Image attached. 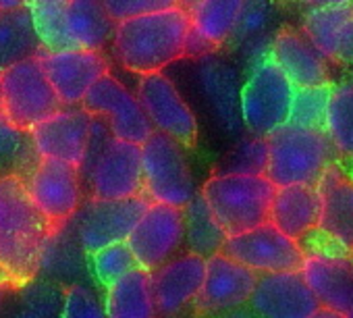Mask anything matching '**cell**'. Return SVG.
Returning a JSON list of instances; mask_svg holds the SVG:
<instances>
[{
	"instance_id": "cell-15",
	"label": "cell",
	"mask_w": 353,
	"mask_h": 318,
	"mask_svg": "<svg viewBox=\"0 0 353 318\" xmlns=\"http://www.w3.org/2000/svg\"><path fill=\"white\" fill-rule=\"evenodd\" d=\"M135 96L154 131L176 139L185 148L196 146L200 133L198 117L168 75L152 73L139 77Z\"/></svg>"
},
{
	"instance_id": "cell-1",
	"label": "cell",
	"mask_w": 353,
	"mask_h": 318,
	"mask_svg": "<svg viewBox=\"0 0 353 318\" xmlns=\"http://www.w3.org/2000/svg\"><path fill=\"white\" fill-rule=\"evenodd\" d=\"M188 36L190 15L176 5L114 23L110 50L121 69L143 77L183 61Z\"/></svg>"
},
{
	"instance_id": "cell-42",
	"label": "cell",
	"mask_w": 353,
	"mask_h": 318,
	"mask_svg": "<svg viewBox=\"0 0 353 318\" xmlns=\"http://www.w3.org/2000/svg\"><path fill=\"white\" fill-rule=\"evenodd\" d=\"M28 7V0H0V13H7V11H17Z\"/></svg>"
},
{
	"instance_id": "cell-27",
	"label": "cell",
	"mask_w": 353,
	"mask_h": 318,
	"mask_svg": "<svg viewBox=\"0 0 353 318\" xmlns=\"http://www.w3.org/2000/svg\"><path fill=\"white\" fill-rule=\"evenodd\" d=\"M318 215L320 202L316 186H285L274 190L268 223L287 237L303 244L316 233Z\"/></svg>"
},
{
	"instance_id": "cell-17",
	"label": "cell",
	"mask_w": 353,
	"mask_h": 318,
	"mask_svg": "<svg viewBox=\"0 0 353 318\" xmlns=\"http://www.w3.org/2000/svg\"><path fill=\"white\" fill-rule=\"evenodd\" d=\"M185 244V219L183 208L150 202L133 231L127 237V246L133 252L137 266L152 272L170 258L176 256Z\"/></svg>"
},
{
	"instance_id": "cell-48",
	"label": "cell",
	"mask_w": 353,
	"mask_h": 318,
	"mask_svg": "<svg viewBox=\"0 0 353 318\" xmlns=\"http://www.w3.org/2000/svg\"><path fill=\"white\" fill-rule=\"evenodd\" d=\"M349 5H351V7H353V0H349Z\"/></svg>"
},
{
	"instance_id": "cell-25",
	"label": "cell",
	"mask_w": 353,
	"mask_h": 318,
	"mask_svg": "<svg viewBox=\"0 0 353 318\" xmlns=\"http://www.w3.org/2000/svg\"><path fill=\"white\" fill-rule=\"evenodd\" d=\"M243 0H198L188 11L190 36L185 59H202L229 46Z\"/></svg>"
},
{
	"instance_id": "cell-33",
	"label": "cell",
	"mask_w": 353,
	"mask_h": 318,
	"mask_svg": "<svg viewBox=\"0 0 353 318\" xmlns=\"http://www.w3.org/2000/svg\"><path fill=\"white\" fill-rule=\"evenodd\" d=\"M63 297L65 291L59 285L32 279L21 283L17 304L0 318H59Z\"/></svg>"
},
{
	"instance_id": "cell-2",
	"label": "cell",
	"mask_w": 353,
	"mask_h": 318,
	"mask_svg": "<svg viewBox=\"0 0 353 318\" xmlns=\"http://www.w3.org/2000/svg\"><path fill=\"white\" fill-rule=\"evenodd\" d=\"M50 225L28 196L23 177L0 175V275L17 283L36 279Z\"/></svg>"
},
{
	"instance_id": "cell-45",
	"label": "cell",
	"mask_w": 353,
	"mask_h": 318,
	"mask_svg": "<svg viewBox=\"0 0 353 318\" xmlns=\"http://www.w3.org/2000/svg\"><path fill=\"white\" fill-rule=\"evenodd\" d=\"M196 3H198V0H179V7H183L185 11H190Z\"/></svg>"
},
{
	"instance_id": "cell-26",
	"label": "cell",
	"mask_w": 353,
	"mask_h": 318,
	"mask_svg": "<svg viewBox=\"0 0 353 318\" xmlns=\"http://www.w3.org/2000/svg\"><path fill=\"white\" fill-rule=\"evenodd\" d=\"M299 30L330 61V65L353 67V7L349 3L305 9Z\"/></svg>"
},
{
	"instance_id": "cell-46",
	"label": "cell",
	"mask_w": 353,
	"mask_h": 318,
	"mask_svg": "<svg viewBox=\"0 0 353 318\" xmlns=\"http://www.w3.org/2000/svg\"><path fill=\"white\" fill-rule=\"evenodd\" d=\"M345 318H353V301H351V308L347 310V314H345Z\"/></svg>"
},
{
	"instance_id": "cell-37",
	"label": "cell",
	"mask_w": 353,
	"mask_h": 318,
	"mask_svg": "<svg viewBox=\"0 0 353 318\" xmlns=\"http://www.w3.org/2000/svg\"><path fill=\"white\" fill-rule=\"evenodd\" d=\"M229 173H245V175H264L266 171V139L248 135L243 137L235 152L229 158Z\"/></svg>"
},
{
	"instance_id": "cell-12",
	"label": "cell",
	"mask_w": 353,
	"mask_h": 318,
	"mask_svg": "<svg viewBox=\"0 0 353 318\" xmlns=\"http://www.w3.org/2000/svg\"><path fill=\"white\" fill-rule=\"evenodd\" d=\"M148 204L150 200L145 196L127 200L88 198L69 221L73 237L88 256L110 244L127 241Z\"/></svg>"
},
{
	"instance_id": "cell-44",
	"label": "cell",
	"mask_w": 353,
	"mask_h": 318,
	"mask_svg": "<svg viewBox=\"0 0 353 318\" xmlns=\"http://www.w3.org/2000/svg\"><path fill=\"white\" fill-rule=\"evenodd\" d=\"M30 3H48V5H67L71 3V0H28V5Z\"/></svg>"
},
{
	"instance_id": "cell-35",
	"label": "cell",
	"mask_w": 353,
	"mask_h": 318,
	"mask_svg": "<svg viewBox=\"0 0 353 318\" xmlns=\"http://www.w3.org/2000/svg\"><path fill=\"white\" fill-rule=\"evenodd\" d=\"M330 92H332V83L295 88L291 110H289V125L303 127V129H324Z\"/></svg>"
},
{
	"instance_id": "cell-6",
	"label": "cell",
	"mask_w": 353,
	"mask_h": 318,
	"mask_svg": "<svg viewBox=\"0 0 353 318\" xmlns=\"http://www.w3.org/2000/svg\"><path fill=\"white\" fill-rule=\"evenodd\" d=\"M79 175L83 190L96 200H127L143 196L141 146L112 137L100 123Z\"/></svg>"
},
{
	"instance_id": "cell-43",
	"label": "cell",
	"mask_w": 353,
	"mask_h": 318,
	"mask_svg": "<svg viewBox=\"0 0 353 318\" xmlns=\"http://www.w3.org/2000/svg\"><path fill=\"white\" fill-rule=\"evenodd\" d=\"M310 318H345V314H341V312H336V310H330V308H324V306H320Z\"/></svg>"
},
{
	"instance_id": "cell-29",
	"label": "cell",
	"mask_w": 353,
	"mask_h": 318,
	"mask_svg": "<svg viewBox=\"0 0 353 318\" xmlns=\"http://www.w3.org/2000/svg\"><path fill=\"white\" fill-rule=\"evenodd\" d=\"M106 318H156V304L152 293L150 272L135 268L117 283L104 289Z\"/></svg>"
},
{
	"instance_id": "cell-47",
	"label": "cell",
	"mask_w": 353,
	"mask_h": 318,
	"mask_svg": "<svg viewBox=\"0 0 353 318\" xmlns=\"http://www.w3.org/2000/svg\"><path fill=\"white\" fill-rule=\"evenodd\" d=\"M347 167H349V171H351V175H353V161H351V163H347Z\"/></svg>"
},
{
	"instance_id": "cell-31",
	"label": "cell",
	"mask_w": 353,
	"mask_h": 318,
	"mask_svg": "<svg viewBox=\"0 0 353 318\" xmlns=\"http://www.w3.org/2000/svg\"><path fill=\"white\" fill-rule=\"evenodd\" d=\"M42 50L30 9L0 13V71Z\"/></svg>"
},
{
	"instance_id": "cell-24",
	"label": "cell",
	"mask_w": 353,
	"mask_h": 318,
	"mask_svg": "<svg viewBox=\"0 0 353 318\" xmlns=\"http://www.w3.org/2000/svg\"><path fill=\"white\" fill-rule=\"evenodd\" d=\"M196 77L204 100L210 106L216 123L227 133H239L243 129L239 115V94H241V75L239 69L223 59L219 52L206 54L196 61Z\"/></svg>"
},
{
	"instance_id": "cell-11",
	"label": "cell",
	"mask_w": 353,
	"mask_h": 318,
	"mask_svg": "<svg viewBox=\"0 0 353 318\" xmlns=\"http://www.w3.org/2000/svg\"><path fill=\"white\" fill-rule=\"evenodd\" d=\"M21 177L30 200L50 229L69 225L83 204V181L79 169L71 165L38 158Z\"/></svg>"
},
{
	"instance_id": "cell-40",
	"label": "cell",
	"mask_w": 353,
	"mask_h": 318,
	"mask_svg": "<svg viewBox=\"0 0 353 318\" xmlns=\"http://www.w3.org/2000/svg\"><path fill=\"white\" fill-rule=\"evenodd\" d=\"M305 9H324V7H336V5H347L349 0H295Z\"/></svg>"
},
{
	"instance_id": "cell-32",
	"label": "cell",
	"mask_w": 353,
	"mask_h": 318,
	"mask_svg": "<svg viewBox=\"0 0 353 318\" xmlns=\"http://www.w3.org/2000/svg\"><path fill=\"white\" fill-rule=\"evenodd\" d=\"M183 219H185V244L192 254L210 258L223 250L227 241V233L221 229L212 210L208 208L206 200L200 194L183 208Z\"/></svg>"
},
{
	"instance_id": "cell-34",
	"label": "cell",
	"mask_w": 353,
	"mask_h": 318,
	"mask_svg": "<svg viewBox=\"0 0 353 318\" xmlns=\"http://www.w3.org/2000/svg\"><path fill=\"white\" fill-rule=\"evenodd\" d=\"M38 161L30 133L15 127L0 110V175L17 173L23 175Z\"/></svg>"
},
{
	"instance_id": "cell-7",
	"label": "cell",
	"mask_w": 353,
	"mask_h": 318,
	"mask_svg": "<svg viewBox=\"0 0 353 318\" xmlns=\"http://www.w3.org/2000/svg\"><path fill=\"white\" fill-rule=\"evenodd\" d=\"M141 181L150 202L174 208H185L200 194L188 148L158 131L141 143Z\"/></svg>"
},
{
	"instance_id": "cell-9",
	"label": "cell",
	"mask_w": 353,
	"mask_h": 318,
	"mask_svg": "<svg viewBox=\"0 0 353 318\" xmlns=\"http://www.w3.org/2000/svg\"><path fill=\"white\" fill-rule=\"evenodd\" d=\"M61 106L38 57L0 71V108L15 127L30 131Z\"/></svg>"
},
{
	"instance_id": "cell-28",
	"label": "cell",
	"mask_w": 353,
	"mask_h": 318,
	"mask_svg": "<svg viewBox=\"0 0 353 318\" xmlns=\"http://www.w3.org/2000/svg\"><path fill=\"white\" fill-rule=\"evenodd\" d=\"M279 30L276 0H243V7L229 46L250 67L268 57L272 36Z\"/></svg>"
},
{
	"instance_id": "cell-19",
	"label": "cell",
	"mask_w": 353,
	"mask_h": 318,
	"mask_svg": "<svg viewBox=\"0 0 353 318\" xmlns=\"http://www.w3.org/2000/svg\"><path fill=\"white\" fill-rule=\"evenodd\" d=\"M320 215L314 237L353 254V175L347 163H332L316 183Z\"/></svg>"
},
{
	"instance_id": "cell-20",
	"label": "cell",
	"mask_w": 353,
	"mask_h": 318,
	"mask_svg": "<svg viewBox=\"0 0 353 318\" xmlns=\"http://www.w3.org/2000/svg\"><path fill=\"white\" fill-rule=\"evenodd\" d=\"M256 281L258 275L254 270L219 252L206 258V275L202 289L194 301V310L200 316L208 318L248 306Z\"/></svg>"
},
{
	"instance_id": "cell-4",
	"label": "cell",
	"mask_w": 353,
	"mask_h": 318,
	"mask_svg": "<svg viewBox=\"0 0 353 318\" xmlns=\"http://www.w3.org/2000/svg\"><path fill=\"white\" fill-rule=\"evenodd\" d=\"M339 161L322 129L283 125L266 137V171L274 188L316 186L324 171Z\"/></svg>"
},
{
	"instance_id": "cell-41",
	"label": "cell",
	"mask_w": 353,
	"mask_h": 318,
	"mask_svg": "<svg viewBox=\"0 0 353 318\" xmlns=\"http://www.w3.org/2000/svg\"><path fill=\"white\" fill-rule=\"evenodd\" d=\"M208 318H258V316L250 310V306H241V308L221 312V314H214V316H208Z\"/></svg>"
},
{
	"instance_id": "cell-18",
	"label": "cell",
	"mask_w": 353,
	"mask_h": 318,
	"mask_svg": "<svg viewBox=\"0 0 353 318\" xmlns=\"http://www.w3.org/2000/svg\"><path fill=\"white\" fill-rule=\"evenodd\" d=\"M40 67L63 106H81L92 86L110 73L104 50H40Z\"/></svg>"
},
{
	"instance_id": "cell-16",
	"label": "cell",
	"mask_w": 353,
	"mask_h": 318,
	"mask_svg": "<svg viewBox=\"0 0 353 318\" xmlns=\"http://www.w3.org/2000/svg\"><path fill=\"white\" fill-rule=\"evenodd\" d=\"M221 254L248 266L256 275L299 270L305 256L299 241L287 237L270 223L227 237Z\"/></svg>"
},
{
	"instance_id": "cell-5",
	"label": "cell",
	"mask_w": 353,
	"mask_h": 318,
	"mask_svg": "<svg viewBox=\"0 0 353 318\" xmlns=\"http://www.w3.org/2000/svg\"><path fill=\"white\" fill-rule=\"evenodd\" d=\"M274 190L266 175L221 171L204 183L200 196L221 229L231 237L268 223Z\"/></svg>"
},
{
	"instance_id": "cell-30",
	"label": "cell",
	"mask_w": 353,
	"mask_h": 318,
	"mask_svg": "<svg viewBox=\"0 0 353 318\" xmlns=\"http://www.w3.org/2000/svg\"><path fill=\"white\" fill-rule=\"evenodd\" d=\"M341 163L353 161V77L332 83L322 129Z\"/></svg>"
},
{
	"instance_id": "cell-23",
	"label": "cell",
	"mask_w": 353,
	"mask_h": 318,
	"mask_svg": "<svg viewBox=\"0 0 353 318\" xmlns=\"http://www.w3.org/2000/svg\"><path fill=\"white\" fill-rule=\"evenodd\" d=\"M268 57L295 88L332 83L330 61L307 40L299 28H279L272 36Z\"/></svg>"
},
{
	"instance_id": "cell-22",
	"label": "cell",
	"mask_w": 353,
	"mask_h": 318,
	"mask_svg": "<svg viewBox=\"0 0 353 318\" xmlns=\"http://www.w3.org/2000/svg\"><path fill=\"white\" fill-rule=\"evenodd\" d=\"M206 275V258L198 254H179L150 272L156 312L164 318L179 316L194 306Z\"/></svg>"
},
{
	"instance_id": "cell-13",
	"label": "cell",
	"mask_w": 353,
	"mask_h": 318,
	"mask_svg": "<svg viewBox=\"0 0 353 318\" xmlns=\"http://www.w3.org/2000/svg\"><path fill=\"white\" fill-rule=\"evenodd\" d=\"M81 108L98 119L117 139L141 146L154 133L135 92L112 73H106L92 86Z\"/></svg>"
},
{
	"instance_id": "cell-21",
	"label": "cell",
	"mask_w": 353,
	"mask_h": 318,
	"mask_svg": "<svg viewBox=\"0 0 353 318\" xmlns=\"http://www.w3.org/2000/svg\"><path fill=\"white\" fill-rule=\"evenodd\" d=\"M258 318H310L320 301L299 270L258 275L248 301Z\"/></svg>"
},
{
	"instance_id": "cell-3",
	"label": "cell",
	"mask_w": 353,
	"mask_h": 318,
	"mask_svg": "<svg viewBox=\"0 0 353 318\" xmlns=\"http://www.w3.org/2000/svg\"><path fill=\"white\" fill-rule=\"evenodd\" d=\"M36 36L44 50H104L114 21L100 0H71L67 5H28Z\"/></svg>"
},
{
	"instance_id": "cell-8",
	"label": "cell",
	"mask_w": 353,
	"mask_h": 318,
	"mask_svg": "<svg viewBox=\"0 0 353 318\" xmlns=\"http://www.w3.org/2000/svg\"><path fill=\"white\" fill-rule=\"evenodd\" d=\"M293 94L295 86L270 57L252 63L241 81L239 94V115L248 135L266 139L270 133L287 125Z\"/></svg>"
},
{
	"instance_id": "cell-10",
	"label": "cell",
	"mask_w": 353,
	"mask_h": 318,
	"mask_svg": "<svg viewBox=\"0 0 353 318\" xmlns=\"http://www.w3.org/2000/svg\"><path fill=\"white\" fill-rule=\"evenodd\" d=\"M100 121L81 106H61L54 115L30 129L36 158L59 161L81 169L88 161Z\"/></svg>"
},
{
	"instance_id": "cell-39",
	"label": "cell",
	"mask_w": 353,
	"mask_h": 318,
	"mask_svg": "<svg viewBox=\"0 0 353 318\" xmlns=\"http://www.w3.org/2000/svg\"><path fill=\"white\" fill-rule=\"evenodd\" d=\"M100 5L104 7L106 15L119 23L131 17H139L145 13H156L164 11L170 7L179 5V0H100Z\"/></svg>"
},
{
	"instance_id": "cell-36",
	"label": "cell",
	"mask_w": 353,
	"mask_h": 318,
	"mask_svg": "<svg viewBox=\"0 0 353 318\" xmlns=\"http://www.w3.org/2000/svg\"><path fill=\"white\" fill-rule=\"evenodd\" d=\"M90 268L94 279L106 289L108 285L117 283L119 279H123L139 266L127 241H119L90 254Z\"/></svg>"
},
{
	"instance_id": "cell-14",
	"label": "cell",
	"mask_w": 353,
	"mask_h": 318,
	"mask_svg": "<svg viewBox=\"0 0 353 318\" xmlns=\"http://www.w3.org/2000/svg\"><path fill=\"white\" fill-rule=\"evenodd\" d=\"M301 248L305 256L299 272L320 306L347 314L353 301V254L328 246L314 235Z\"/></svg>"
},
{
	"instance_id": "cell-38",
	"label": "cell",
	"mask_w": 353,
	"mask_h": 318,
	"mask_svg": "<svg viewBox=\"0 0 353 318\" xmlns=\"http://www.w3.org/2000/svg\"><path fill=\"white\" fill-rule=\"evenodd\" d=\"M59 318H106V314L98 293L88 285L75 283L65 289Z\"/></svg>"
}]
</instances>
